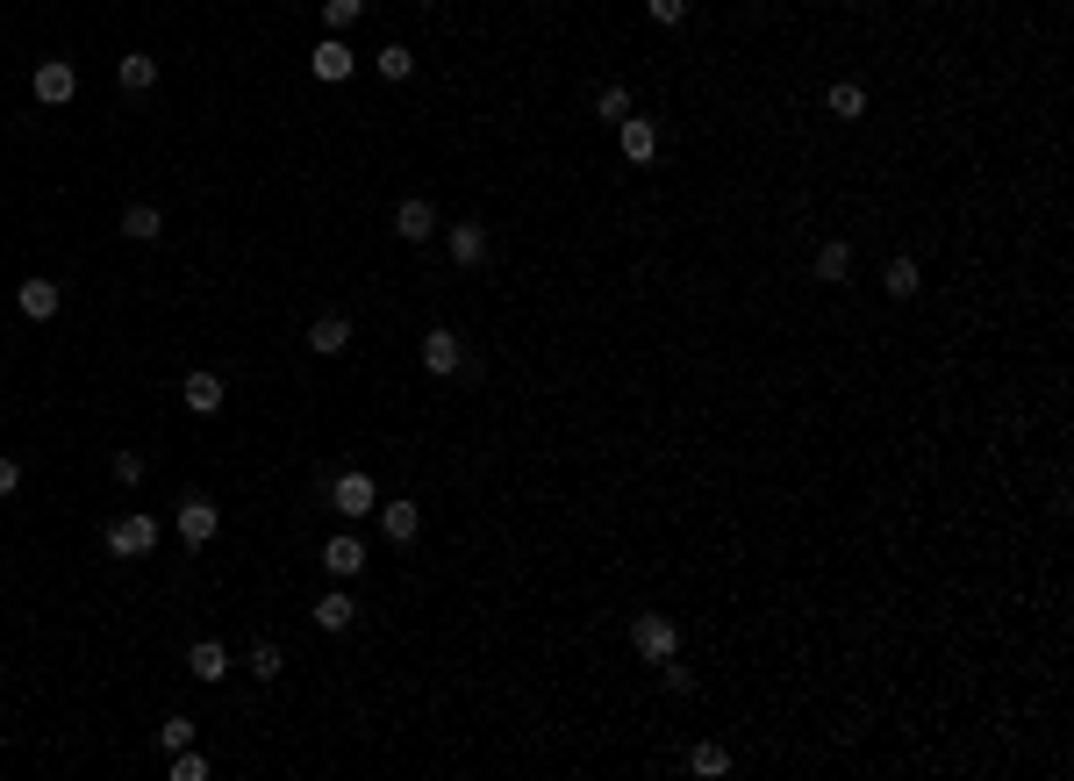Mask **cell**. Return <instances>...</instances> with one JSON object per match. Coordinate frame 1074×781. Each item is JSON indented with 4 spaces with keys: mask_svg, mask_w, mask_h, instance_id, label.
I'll return each mask as SVG.
<instances>
[{
    "mask_svg": "<svg viewBox=\"0 0 1074 781\" xmlns=\"http://www.w3.org/2000/svg\"><path fill=\"white\" fill-rule=\"evenodd\" d=\"M358 15H366V0H323V29H330V36H344Z\"/></svg>",
    "mask_w": 1074,
    "mask_h": 781,
    "instance_id": "484cf974",
    "label": "cell"
},
{
    "mask_svg": "<svg viewBox=\"0 0 1074 781\" xmlns=\"http://www.w3.org/2000/svg\"><path fill=\"white\" fill-rule=\"evenodd\" d=\"M15 487H22V459H0V503H8Z\"/></svg>",
    "mask_w": 1074,
    "mask_h": 781,
    "instance_id": "d6a6232c",
    "label": "cell"
},
{
    "mask_svg": "<svg viewBox=\"0 0 1074 781\" xmlns=\"http://www.w3.org/2000/svg\"><path fill=\"white\" fill-rule=\"evenodd\" d=\"M172 531H180V538H187V545H208V538H215V531H222V509L208 503V495H187V503L172 509Z\"/></svg>",
    "mask_w": 1074,
    "mask_h": 781,
    "instance_id": "5b68a950",
    "label": "cell"
},
{
    "mask_svg": "<svg viewBox=\"0 0 1074 781\" xmlns=\"http://www.w3.org/2000/svg\"><path fill=\"white\" fill-rule=\"evenodd\" d=\"M394 237H402V244H430V237H437V209H430L423 194H409V201L394 209Z\"/></svg>",
    "mask_w": 1074,
    "mask_h": 781,
    "instance_id": "30bf717a",
    "label": "cell"
},
{
    "mask_svg": "<svg viewBox=\"0 0 1074 781\" xmlns=\"http://www.w3.org/2000/svg\"><path fill=\"white\" fill-rule=\"evenodd\" d=\"M115 79H122V94H151V87H158V58H151V51L115 58Z\"/></svg>",
    "mask_w": 1074,
    "mask_h": 781,
    "instance_id": "2e32d148",
    "label": "cell"
},
{
    "mask_svg": "<svg viewBox=\"0 0 1074 781\" xmlns=\"http://www.w3.org/2000/svg\"><path fill=\"white\" fill-rule=\"evenodd\" d=\"M595 115H602V122H624V115H638V108H631V87H602V94H595Z\"/></svg>",
    "mask_w": 1074,
    "mask_h": 781,
    "instance_id": "4316f807",
    "label": "cell"
},
{
    "mask_svg": "<svg viewBox=\"0 0 1074 781\" xmlns=\"http://www.w3.org/2000/svg\"><path fill=\"white\" fill-rule=\"evenodd\" d=\"M323 567L337 573V581H344V573H358V567H366V538H351V531L323 538Z\"/></svg>",
    "mask_w": 1074,
    "mask_h": 781,
    "instance_id": "9a60e30c",
    "label": "cell"
},
{
    "mask_svg": "<svg viewBox=\"0 0 1074 781\" xmlns=\"http://www.w3.org/2000/svg\"><path fill=\"white\" fill-rule=\"evenodd\" d=\"M316 624H323V631H351V624H358V603H351L344 588L316 595Z\"/></svg>",
    "mask_w": 1074,
    "mask_h": 781,
    "instance_id": "44dd1931",
    "label": "cell"
},
{
    "mask_svg": "<svg viewBox=\"0 0 1074 781\" xmlns=\"http://www.w3.org/2000/svg\"><path fill=\"white\" fill-rule=\"evenodd\" d=\"M251 674H258V681H280V674H287V653H280L273 639H258V645H251Z\"/></svg>",
    "mask_w": 1074,
    "mask_h": 781,
    "instance_id": "d4e9b609",
    "label": "cell"
},
{
    "mask_svg": "<svg viewBox=\"0 0 1074 781\" xmlns=\"http://www.w3.org/2000/svg\"><path fill=\"white\" fill-rule=\"evenodd\" d=\"M323 495H330V509H337V517H373V509H380L373 473H337V481H330Z\"/></svg>",
    "mask_w": 1074,
    "mask_h": 781,
    "instance_id": "3957f363",
    "label": "cell"
},
{
    "mask_svg": "<svg viewBox=\"0 0 1074 781\" xmlns=\"http://www.w3.org/2000/svg\"><path fill=\"white\" fill-rule=\"evenodd\" d=\"M373 65H380V79H394V87H402V79L416 72V51H409V44H387V51H380Z\"/></svg>",
    "mask_w": 1074,
    "mask_h": 781,
    "instance_id": "cb8c5ba5",
    "label": "cell"
},
{
    "mask_svg": "<svg viewBox=\"0 0 1074 781\" xmlns=\"http://www.w3.org/2000/svg\"><path fill=\"white\" fill-rule=\"evenodd\" d=\"M645 15H652V22H666V29H674V22H688V0H645Z\"/></svg>",
    "mask_w": 1074,
    "mask_h": 781,
    "instance_id": "4dcf8cb0",
    "label": "cell"
},
{
    "mask_svg": "<svg viewBox=\"0 0 1074 781\" xmlns=\"http://www.w3.org/2000/svg\"><path fill=\"white\" fill-rule=\"evenodd\" d=\"M158 230H165V215H158L151 201H129V209H122V237L129 244H158Z\"/></svg>",
    "mask_w": 1074,
    "mask_h": 781,
    "instance_id": "ffe728a7",
    "label": "cell"
},
{
    "mask_svg": "<svg viewBox=\"0 0 1074 781\" xmlns=\"http://www.w3.org/2000/svg\"><path fill=\"white\" fill-rule=\"evenodd\" d=\"M308 351H316V359H344V351H351V315H316V323H308Z\"/></svg>",
    "mask_w": 1074,
    "mask_h": 781,
    "instance_id": "52a82bcc",
    "label": "cell"
},
{
    "mask_svg": "<svg viewBox=\"0 0 1074 781\" xmlns=\"http://www.w3.org/2000/svg\"><path fill=\"white\" fill-rule=\"evenodd\" d=\"M58 301H65V287H58V280H44V273L15 287V309L29 315V323H51V315H58Z\"/></svg>",
    "mask_w": 1074,
    "mask_h": 781,
    "instance_id": "9c48e42d",
    "label": "cell"
},
{
    "mask_svg": "<svg viewBox=\"0 0 1074 781\" xmlns=\"http://www.w3.org/2000/svg\"><path fill=\"white\" fill-rule=\"evenodd\" d=\"M659 689H666V695H688V689H695V674L681 667V653H674V660H659Z\"/></svg>",
    "mask_w": 1074,
    "mask_h": 781,
    "instance_id": "f546056e",
    "label": "cell"
},
{
    "mask_svg": "<svg viewBox=\"0 0 1074 781\" xmlns=\"http://www.w3.org/2000/svg\"><path fill=\"white\" fill-rule=\"evenodd\" d=\"M180 401H187V417H215L222 401H230V387H222V373H187Z\"/></svg>",
    "mask_w": 1074,
    "mask_h": 781,
    "instance_id": "7c38bea8",
    "label": "cell"
},
{
    "mask_svg": "<svg viewBox=\"0 0 1074 781\" xmlns=\"http://www.w3.org/2000/svg\"><path fill=\"white\" fill-rule=\"evenodd\" d=\"M29 94L44 108H65L72 94H79V72H72V58H44V65L29 72Z\"/></svg>",
    "mask_w": 1074,
    "mask_h": 781,
    "instance_id": "277c9868",
    "label": "cell"
},
{
    "mask_svg": "<svg viewBox=\"0 0 1074 781\" xmlns=\"http://www.w3.org/2000/svg\"><path fill=\"white\" fill-rule=\"evenodd\" d=\"M631 653H645L652 667L674 660V653H681V624L659 617V609H638V617H631Z\"/></svg>",
    "mask_w": 1074,
    "mask_h": 781,
    "instance_id": "6da1fadb",
    "label": "cell"
},
{
    "mask_svg": "<svg viewBox=\"0 0 1074 781\" xmlns=\"http://www.w3.org/2000/svg\"><path fill=\"white\" fill-rule=\"evenodd\" d=\"M101 538H108V553H115V559H151L165 531H158V517H137V509H129V517H115V523H108Z\"/></svg>",
    "mask_w": 1074,
    "mask_h": 781,
    "instance_id": "7a4b0ae2",
    "label": "cell"
},
{
    "mask_svg": "<svg viewBox=\"0 0 1074 781\" xmlns=\"http://www.w3.org/2000/svg\"><path fill=\"white\" fill-rule=\"evenodd\" d=\"M423 365L437 373V381H452V373H466V345H459V331H423Z\"/></svg>",
    "mask_w": 1074,
    "mask_h": 781,
    "instance_id": "8992f818",
    "label": "cell"
},
{
    "mask_svg": "<svg viewBox=\"0 0 1074 781\" xmlns=\"http://www.w3.org/2000/svg\"><path fill=\"white\" fill-rule=\"evenodd\" d=\"M158 746H165V753H180V746H194V717H180V710H172V717H165V724H158Z\"/></svg>",
    "mask_w": 1074,
    "mask_h": 781,
    "instance_id": "83f0119b",
    "label": "cell"
},
{
    "mask_svg": "<svg viewBox=\"0 0 1074 781\" xmlns=\"http://www.w3.org/2000/svg\"><path fill=\"white\" fill-rule=\"evenodd\" d=\"M380 531H387L394 545H409L416 531H423V509H416L409 495H394V503H380Z\"/></svg>",
    "mask_w": 1074,
    "mask_h": 781,
    "instance_id": "5bb4252c",
    "label": "cell"
},
{
    "mask_svg": "<svg viewBox=\"0 0 1074 781\" xmlns=\"http://www.w3.org/2000/svg\"><path fill=\"white\" fill-rule=\"evenodd\" d=\"M115 481H122V487L144 481V459H137V451H115Z\"/></svg>",
    "mask_w": 1074,
    "mask_h": 781,
    "instance_id": "1f68e13d",
    "label": "cell"
},
{
    "mask_svg": "<svg viewBox=\"0 0 1074 781\" xmlns=\"http://www.w3.org/2000/svg\"><path fill=\"white\" fill-rule=\"evenodd\" d=\"M688 774H702V781L731 774V753H724V746H688Z\"/></svg>",
    "mask_w": 1074,
    "mask_h": 781,
    "instance_id": "603a6c76",
    "label": "cell"
},
{
    "mask_svg": "<svg viewBox=\"0 0 1074 781\" xmlns=\"http://www.w3.org/2000/svg\"><path fill=\"white\" fill-rule=\"evenodd\" d=\"M810 273H817L824 287H838V280H853V244H817V259H810Z\"/></svg>",
    "mask_w": 1074,
    "mask_h": 781,
    "instance_id": "ac0fdd59",
    "label": "cell"
},
{
    "mask_svg": "<svg viewBox=\"0 0 1074 781\" xmlns=\"http://www.w3.org/2000/svg\"><path fill=\"white\" fill-rule=\"evenodd\" d=\"M444 251H452V265H480L487 259V223H452L444 230Z\"/></svg>",
    "mask_w": 1074,
    "mask_h": 781,
    "instance_id": "4fadbf2b",
    "label": "cell"
},
{
    "mask_svg": "<svg viewBox=\"0 0 1074 781\" xmlns=\"http://www.w3.org/2000/svg\"><path fill=\"white\" fill-rule=\"evenodd\" d=\"M824 108H831L838 122H860V115H867V87H860V79H838V87L824 94Z\"/></svg>",
    "mask_w": 1074,
    "mask_h": 781,
    "instance_id": "7402d4cb",
    "label": "cell"
},
{
    "mask_svg": "<svg viewBox=\"0 0 1074 781\" xmlns=\"http://www.w3.org/2000/svg\"><path fill=\"white\" fill-rule=\"evenodd\" d=\"M616 151L631 158V165H652V158H659V129H652L645 115H624L616 122Z\"/></svg>",
    "mask_w": 1074,
    "mask_h": 781,
    "instance_id": "ba28073f",
    "label": "cell"
},
{
    "mask_svg": "<svg viewBox=\"0 0 1074 781\" xmlns=\"http://www.w3.org/2000/svg\"><path fill=\"white\" fill-rule=\"evenodd\" d=\"M917 287H924L917 259H888V273H881V295L888 301H917Z\"/></svg>",
    "mask_w": 1074,
    "mask_h": 781,
    "instance_id": "d6986e66",
    "label": "cell"
},
{
    "mask_svg": "<svg viewBox=\"0 0 1074 781\" xmlns=\"http://www.w3.org/2000/svg\"><path fill=\"white\" fill-rule=\"evenodd\" d=\"M187 667H194V681H230V645L222 639H201L187 653Z\"/></svg>",
    "mask_w": 1074,
    "mask_h": 781,
    "instance_id": "e0dca14e",
    "label": "cell"
},
{
    "mask_svg": "<svg viewBox=\"0 0 1074 781\" xmlns=\"http://www.w3.org/2000/svg\"><path fill=\"white\" fill-rule=\"evenodd\" d=\"M308 72L337 87V79H351V72H358V58H351V44H344V36H323V44H316V58H308Z\"/></svg>",
    "mask_w": 1074,
    "mask_h": 781,
    "instance_id": "8fae6325",
    "label": "cell"
},
{
    "mask_svg": "<svg viewBox=\"0 0 1074 781\" xmlns=\"http://www.w3.org/2000/svg\"><path fill=\"white\" fill-rule=\"evenodd\" d=\"M165 760H172V781H208V760H201V753H194V746L165 753Z\"/></svg>",
    "mask_w": 1074,
    "mask_h": 781,
    "instance_id": "f1b7e54d",
    "label": "cell"
}]
</instances>
